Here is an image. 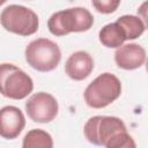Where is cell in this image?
I'll use <instances>...</instances> for the list:
<instances>
[{
  "label": "cell",
  "mask_w": 148,
  "mask_h": 148,
  "mask_svg": "<svg viewBox=\"0 0 148 148\" xmlns=\"http://www.w3.org/2000/svg\"><path fill=\"white\" fill-rule=\"evenodd\" d=\"M92 24V14L83 7H73L56 12L47 21V28L54 36H65L71 32L88 31Z\"/></svg>",
  "instance_id": "6da1fadb"
},
{
  "label": "cell",
  "mask_w": 148,
  "mask_h": 148,
  "mask_svg": "<svg viewBox=\"0 0 148 148\" xmlns=\"http://www.w3.org/2000/svg\"><path fill=\"white\" fill-rule=\"evenodd\" d=\"M121 94L120 80L111 74L103 73L88 84L84 90V101L92 109H102L114 102Z\"/></svg>",
  "instance_id": "7a4b0ae2"
},
{
  "label": "cell",
  "mask_w": 148,
  "mask_h": 148,
  "mask_svg": "<svg viewBox=\"0 0 148 148\" xmlns=\"http://www.w3.org/2000/svg\"><path fill=\"white\" fill-rule=\"evenodd\" d=\"M25 60L38 72H51L56 69L61 60L59 46L51 39L37 38L28 44L24 51Z\"/></svg>",
  "instance_id": "3957f363"
},
{
  "label": "cell",
  "mask_w": 148,
  "mask_h": 148,
  "mask_svg": "<svg viewBox=\"0 0 148 148\" xmlns=\"http://www.w3.org/2000/svg\"><path fill=\"white\" fill-rule=\"evenodd\" d=\"M0 23L9 32L30 36L38 30L39 20L32 9L22 5H9L2 9Z\"/></svg>",
  "instance_id": "277c9868"
},
{
  "label": "cell",
  "mask_w": 148,
  "mask_h": 148,
  "mask_svg": "<svg viewBox=\"0 0 148 148\" xmlns=\"http://www.w3.org/2000/svg\"><path fill=\"white\" fill-rule=\"evenodd\" d=\"M34 89L32 79L13 64H0V94L12 99H23Z\"/></svg>",
  "instance_id": "5b68a950"
},
{
  "label": "cell",
  "mask_w": 148,
  "mask_h": 148,
  "mask_svg": "<svg viewBox=\"0 0 148 148\" xmlns=\"http://www.w3.org/2000/svg\"><path fill=\"white\" fill-rule=\"evenodd\" d=\"M123 131H127L124 121L112 116H94L83 127L86 139L95 146H104L113 134Z\"/></svg>",
  "instance_id": "8992f818"
},
{
  "label": "cell",
  "mask_w": 148,
  "mask_h": 148,
  "mask_svg": "<svg viewBox=\"0 0 148 148\" xmlns=\"http://www.w3.org/2000/svg\"><path fill=\"white\" fill-rule=\"evenodd\" d=\"M25 111L29 118L35 123L46 124L57 117L59 105L51 94L39 91L28 98L25 102Z\"/></svg>",
  "instance_id": "52a82bcc"
},
{
  "label": "cell",
  "mask_w": 148,
  "mask_h": 148,
  "mask_svg": "<svg viewBox=\"0 0 148 148\" xmlns=\"http://www.w3.org/2000/svg\"><path fill=\"white\" fill-rule=\"evenodd\" d=\"M25 126L23 112L13 105L0 109V136L7 140L17 138Z\"/></svg>",
  "instance_id": "ba28073f"
},
{
  "label": "cell",
  "mask_w": 148,
  "mask_h": 148,
  "mask_svg": "<svg viewBox=\"0 0 148 148\" xmlns=\"http://www.w3.org/2000/svg\"><path fill=\"white\" fill-rule=\"evenodd\" d=\"M114 61L119 68L127 71L136 69L146 61V50L135 43L123 44L114 52Z\"/></svg>",
  "instance_id": "9c48e42d"
},
{
  "label": "cell",
  "mask_w": 148,
  "mask_h": 148,
  "mask_svg": "<svg viewBox=\"0 0 148 148\" xmlns=\"http://www.w3.org/2000/svg\"><path fill=\"white\" fill-rule=\"evenodd\" d=\"M94 59L86 51H76L72 53L65 64L66 74L75 81L84 80L91 74Z\"/></svg>",
  "instance_id": "30bf717a"
},
{
  "label": "cell",
  "mask_w": 148,
  "mask_h": 148,
  "mask_svg": "<svg viewBox=\"0 0 148 148\" xmlns=\"http://www.w3.org/2000/svg\"><path fill=\"white\" fill-rule=\"evenodd\" d=\"M98 38H99V42L104 46L110 47V49H118L126 40V37H125L123 29L116 22L105 24L99 30Z\"/></svg>",
  "instance_id": "8fae6325"
},
{
  "label": "cell",
  "mask_w": 148,
  "mask_h": 148,
  "mask_svg": "<svg viewBox=\"0 0 148 148\" xmlns=\"http://www.w3.org/2000/svg\"><path fill=\"white\" fill-rule=\"evenodd\" d=\"M117 24L123 29L126 40L139 38L146 30V23L141 20L140 16L135 15H123L117 18Z\"/></svg>",
  "instance_id": "7c38bea8"
},
{
  "label": "cell",
  "mask_w": 148,
  "mask_h": 148,
  "mask_svg": "<svg viewBox=\"0 0 148 148\" xmlns=\"http://www.w3.org/2000/svg\"><path fill=\"white\" fill-rule=\"evenodd\" d=\"M22 148H53V139L46 131L34 128L24 135Z\"/></svg>",
  "instance_id": "4fadbf2b"
},
{
  "label": "cell",
  "mask_w": 148,
  "mask_h": 148,
  "mask_svg": "<svg viewBox=\"0 0 148 148\" xmlns=\"http://www.w3.org/2000/svg\"><path fill=\"white\" fill-rule=\"evenodd\" d=\"M105 148H136L135 141L127 133V131L113 134L104 145Z\"/></svg>",
  "instance_id": "5bb4252c"
},
{
  "label": "cell",
  "mask_w": 148,
  "mask_h": 148,
  "mask_svg": "<svg viewBox=\"0 0 148 148\" xmlns=\"http://www.w3.org/2000/svg\"><path fill=\"white\" fill-rule=\"evenodd\" d=\"M120 5L119 0H101V1H92V6L98 13L102 14H110L113 13L118 6Z\"/></svg>",
  "instance_id": "9a60e30c"
},
{
  "label": "cell",
  "mask_w": 148,
  "mask_h": 148,
  "mask_svg": "<svg viewBox=\"0 0 148 148\" xmlns=\"http://www.w3.org/2000/svg\"><path fill=\"white\" fill-rule=\"evenodd\" d=\"M2 3H5V0H1L0 1V5H2Z\"/></svg>",
  "instance_id": "2e32d148"
}]
</instances>
